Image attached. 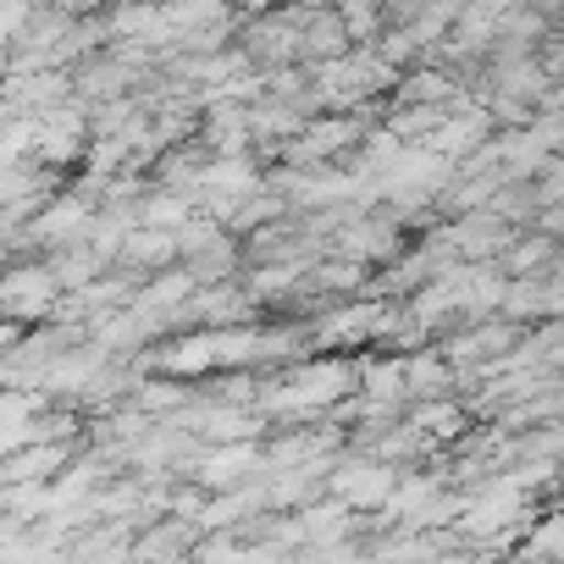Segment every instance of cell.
Instances as JSON below:
<instances>
[{
  "label": "cell",
  "mask_w": 564,
  "mask_h": 564,
  "mask_svg": "<svg viewBox=\"0 0 564 564\" xmlns=\"http://www.w3.org/2000/svg\"><path fill=\"white\" fill-rule=\"evenodd\" d=\"M360 382V371H349V366H305L289 388H282L271 404L276 410H305V404H327V399H338L344 388H355Z\"/></svg>",
  "instance_id": "cell-1"
},
{
  "label": "cell",
  "mask_w": 564,
  "mask_h": 564,
  "mask_svg": "<svg viewBox=\"0 0 564 564\" xmlns=\"http://www.w3.org/2000/svg\"><path fill=\"white\" fill-rule=\"evenodd\" d=\"M56 271H18L12 282H7V311L12 316H23V322H40L45 311H51V300H56Z\"/></svg>",
  "instance_id": "cell-2"
},
{
  "label": "cell",
  "mask_w": 564,
  "mask_h": 564,
  "mask_svg": "<svg viewBox=\"0 0 564 564\" xmlns=\"http://www.w3.org/2000/svg\"><path fill=\"white\" fill-rule=\"evenodd\" d=\"M333 487H338L349 503H360V509H371V503H393V492H399V481H393L388 465H355V470H338Z\"/></svg>",
  "instance_id": "cell-3"
},
{
  "label": "cell",
  "mask_w": 564,
  "mask_h": 564,
  "mask_svg": "<svg viewBox=\"0 0 564 564\" xmlns=\"http://www.w3.org/2000/svg\"><path fill=\"white\" fill-rule=\"evenodd\" d=\"M360 388L377 399V404H393L399 393H410V366L404 360H371L360 371Z\"/></svg>",
  "instance_id": "cell-4"
},
{
  "label": "cell",
  "mask_w": 564,
  "mask_h": 564,
  "mask_svg": "<svg viewBox=\"0 0 564 564\" xmlns=\"http://www.w3.org/2000/svg\"><path fill=\"white\" fill-rule=\"evenodd\" d=\"M254 470V448H216L205 465H199V481L205 487H232Z\"/></svg>",
  "instance_id": "cell-5"
},
{
  "label": "cell",
  "mask_w": 564,
  "mask_h": 564,
  "mask_svg": "<svg viewBox=\"0 0 564 564\" xmlns=\"http://www.w3.org/2000/svg\"><path fill=\"white\" fill-rule=\"evenodd\" d=\"M128 254L144 260V265H161V260L183 254V238H177V232H161V227H144L139 238H128Z\"/></svg>",
  "instance_id": "cell-6"
},
{
  "label": "cell",
  "mask_w": 564,
  "mask_h": 564,
  "mask_svg": "<svg viewBox=\"0 0 564 564\" xmlns=\"http://www.w3.org/2000/svg\"><path fill=\"white\" fill-rule=\"evenodd\" d=\"M498 89H503L509 100H531V95L542 89V73H536L525 56H509V62L498 67Z\"/></svg>",
  "instance_id": "cell-7"
},
{
  "label": "cell",
  "mask_w": 564,
  "mask_h": 564,
  "mask_svg": "<svg viewBox=\"0 0 564 564\" xmlns=\"http://www.w3.org/2000/svg\"><path fill=\"white\" fill-rule=\"evenodd\" d=\"M355 139V128L349 122H327V128H305V139L294 144V155L300 161H311V155H327L333 144H349Z\"/></svg>",
  "instance_id": "cell-8"
},
{
  "label": "cell",
  "mask_w": 564,
  "mask_h": 564,
  "mask_svg": "<svg viewBox=\"0 0 564 564\" xmlns=\"http://www.w3.org/2000/svg\"><path fill=\"white\" fill-rule=\"evenodd\" d=\"M84 221H89V205H84V199H62L56 210L40 216V232H45V238H67V232L84 227Z\"/></svg>",
  "instance_id": "cell-9"
},
{
  "label": "cell",
  "mask_w": 564,
  "mask_h": 564,
  "mask_svg": "<svg viewBox=\"0 0 564 564\" xmlns=\"http://www.w3.org/2000/svg\"><path fill=\"white\" fill-rule=\"evenodd\" d=\"M199 432H205V437H249L254 426H249L238 410H210V415L199 421Z\"/></svg>",
  "instance_id": "cell-10"
},
{
  "label": "cell",
  "mask_w": 564,
  "mask_h": 564,
  "mask_svg": "<svg viewBox=\"0 0 564 564\" xmlns=\"http://www.w3.org/2000/svg\"><path fill=\"white\" fill-rule=\"evenodd\" d=\"M238 311H243V300H232L227 289H210V294L194 300V316H210V322H227V316H238Z\"/></svg>",
  "instance_id": "cell-11"
},
{
  "label": "cell",
  "mask_w": 564,
  "mask_h": 564,
  "mask_svg": "<svg viewBox=\"0 0 564 564\" xmlns=\"http://www.w3.org/2000/svg\"><path fill=\"white\" fill-rule=\"evenodd\" d=\"M531 558H564V514L558 520H547L536 536H531V547H525Z\"/></svg>",
  "instance_id": "cell-12"
},
{
  "label": "cell",
  "mask_w": 564,
  "mask_h": 564,
  "mask_svg": "<svg viewBox=\"0 0 564 564\" xmlns=\"http://www.w3.org/2000/svg\"><path fill=\"white\" fill-rule=\"evenodd\" d=\"M183 216H188V205H183V199H166V194L144 205V221H150V227H172V232H177Z\"/></svg>",
  "instance_id": "cell-13"
},
{
  "label": "cell",
  "mask_w": 564,
  "mask_h": 564,
  "mask_svg": "<svg viewBox=\"0 0 564 564\" xmlns=\"http://www.w3.org/2000/svg\"><path fill=\"white\" fill-rule=\"evenodd\" d=\"M415 426H421V432H459L465 421H459V404H426V410L415 415Z\"/></svg>",
  "instance_id": "cell-14"
},
{
  "label": "cell",
  "mask_w": 564,
  "mask_h": 564,
  "mask_svg": "<svg viewBox=\"0 0 564 564\" xmlns=\"http://www.w3.org/2000/svg\"><path fill=\"white\" fill-rule=\"evenodd\" d=\"M437 382H448V371H443L437 360H415V366H410V393H432Z\"/></svg>",
  "instance_id": "cell-15"
},
{
  "label": "cell",
  "mask_w": 564,
  "mask_h": 564,
  "mask_svg": "<svg viewBox=\"0 0 564 564\" xmlns=\"http://www.w3.org/2000/svg\"><path fill=\"white\" fill-rule=\"evenodd\" d=\"M410 95H426V100H443V95H448V78H437V73H426V78H415V84H410Z\"/></svg>",
  "instance_id": "cell-16"
},
{
  "label": "cell",
  "mask_w": 564,
  "mask_h": 564,
  "mask_svg": "<svg viewBox=\"0 0 564 564\" xmlns=\"http://www.w3.org/2000/svg\"><path fill=\"white\" fill-rule=\"evenodd\" d=\"M249 7H276V0H249Z\"/></svg>",
  "instance_id": "cell-17"
},
{
  "label": "cell",
  "mask_w": 564,
  "mask_h": 564,
  "mask_svg": "<svg viewBox=\"0 0 564 564\" xmlns=\"http://www.w3.org/2000/svg\"><path fill=\"white\" fill-rule=\"evenodd\" d=\"M67 7H84V0H67Z\"/></svg>",
  "instance_id": "cell-18"
}]
</instances>
